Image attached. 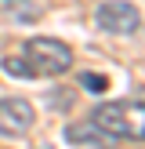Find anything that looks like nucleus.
I'll return each instance as SVG.
<instances>
[{"mask_svg":"<svg viewBox=\"0 0 145 149\" xmlns=\"http://www.w3.org/2000/svg\"><path fill=\"white\" fill-rule=\"evenodd\" d=\"M22 58L29 62V69L36 73V77H62V73L72 69V47L62 40H55V36H33V40L26 44V51H22Z\"/></svg>","mask_w":145,"mask_h":149,"instance_id":"f257e3e1","label":"nucleus"},{"mask_svg":"<svg viewBox=\"0 0 145 149\" xmlns=\"http://www.w3.org/2000/svg\"><path fill=\"white\" fill-rule=\"evenodd\" d=\"M94 22L113 36H130L142 29V11L134 4H127V0H109V4H98Z\"/></svg>","mask_w":145,"mask_h":149,"instance_id":"f03ea898","label":"nucleus"},{"mask_svg":"<svg viewBox=\"0 0 145 149\" xmlns=\"http://www.w3.org/2000/svg\"><path fill=\"white\" fill-rule=\"evenodd\" d=\"M91 124H94L105 138H113V142H120V138H138V135H142V127L130 124L123 102H102V106L91 113Z\"/></svg>","mask_w":145,"mask_h":149,"instance_id":"7ed1b4c3","label":"nucleus"},{"mask_svg":"<svg viewBox=\"0 0 145 149\" xmlns=\"http://www.w3.org/2000/svg\"><path fill=\"white\" fill-rule=\"evenodd\" d=\"M36 120V109L26 98H0V135L22 138Z\"/></svg>","mask_w":145,"mask_h":149,"instance_id":"20e7f679","label":"nucleus"},{"mask_svg":"<svg viewBox=\"0 0 145 149\" xmlns=\"http://www.w3.org/2000/svg\"><path fill=\"white\" fill-rule=\"evenodd\" d=\"M65 138H69L72 146H94V149H113L116 146L113 138H105L91 120L87 124H69V127H65Z\"/></svg>","mask_w":145,"mask_h":149,"instance_id":"39448f33","label":"nucleus"},{"mask_svg":"<svg viewBox=\"0 0 145 149\" xmlns=\"http://www.w3.org/2000/svg\"><path fill=\"white\" fill-rule=\"evenodd\" d=\"M4 73H7V77H14V80H33V77H36L22 55H7V58H4Z\"/></svg>","mask_w":145,"mask_h":149,"instance_id":"423d86ee","label":"nucleus"},{"mask_svg":"<svg viewBox=\"0 0 145 149\" xmlns=\"http://www.w3.org/2000/svg\"><path fill=\"white\" fill-rule=\"evenodd\" d=\"M80 87L91 95H105L109 91V77L105 73H80Z\"/></svg>","mask_w":145,"mask_h":149,"instance_id":"0eeeda50","label":"nucleus"},{"mask_svg":"<svg viewBox=\"0 0 145 149\" xmlns=\"http://www.w3.org/2000/svg\"><path fill=\"white\" fill-rule=\"evenodd\" d=\"M7 4H11V0H7Z\"/></svg>","mask_w":145,"mask_h":149,"instance_id":"6e6552de","label":"nucleus"}]
</instances>
